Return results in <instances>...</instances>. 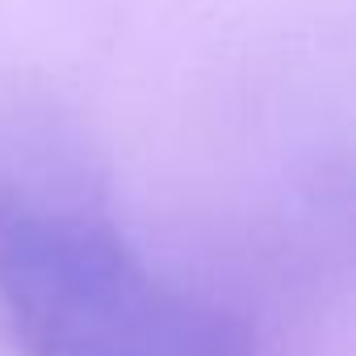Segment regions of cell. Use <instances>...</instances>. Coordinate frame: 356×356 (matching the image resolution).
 <instances>
[{
  "mask_svg": "<svg viewBox=\"0 0 356 356\" xmlns=\"http://www.w3.org/2000/svg\"><path fill=\"white\" fill-rule=\"evenodd\" d=\"M0 323L17 356H256L243 318L155 273L109 206L0 222Z\"/></svg>",
  "mask_w": 356,
  "mask_h": 356,
  "instance_id": "1",
  "label": "cell"
},
{
  "mask_svg": "<svg viewBox=\"0 0 356 356\" xmlns=\"http://www.w3.org/2000/svg\"><path fill=\"white\" fill-rule=\"evenodd\" d=\"M109 206L105 159L80 113L26 76H0V222Z\"/></svg>",
  "mask_w": 356,
  "mask_h": 356,
  "instance_id": "2",
  "label": "cell"
}]
</instances>
